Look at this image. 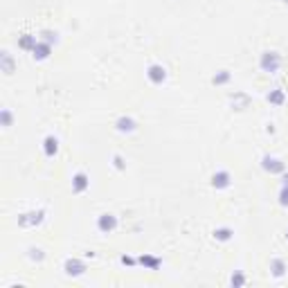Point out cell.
<instances>
[{
  "label": "cell",
  "mask_w": 288,
  "mask_h": 288,
  "mask_svg": "<svg viewBox=\"0 0 288 288\" xmlns=\"http://www.w3.org/2000/svg\"><path fill=\"white\" fill-rule=\"evenodd\" d=\"M266 102L270 106H284L286 104V92L281 88H273V90L266 92Z\"/></svg>",
  "instance_id": "obj_14"
},
{
  "label": "cell",
  "mask_w": 288,
  "mask_h": 288,
  "mask_svg": "<svg viewBox=\"0 0 288 288\" xmlns=\"http://www.w3.org/2000/svg\"><path fill=\"white\" fill-rule=\"evenodd\" d=\"M36 43H39V39H36V34H21L18 36V48L21 50H25V52H32L34 48H36Z\"/></svg>",
  "instance_id": "obj_16"
},
{
  "label": "cell",
  "mask_w": 288,
  "mask_h": 288,
  "mask_svg": "<svg viewBox=\"0 0 288 288\" xmlns=\"http://www.w3.org/2000/svg\"><path fill=\"white\" fill-rule=\"evenodd\" d=\"M27 259L29 261H36V263H43L45 261V250L36 248V245H29V248H27Z\"/></svg>",
  "instance_id": "obj_19"
},
{
  "label": "cell",
  "mask_w": 288,
  "mask_h": 288,
  "mask_svg": "<svg viewBox=\"0 0 288 288\" xmlns=\"http://www.w3.org/2000/svg\"><path fill=\"white\" fill-rule=\"evenodd\" d=\"M86 261L84 259H79V257H68L66 261H63V275L70 279H77V277H84L86 275Z\"/></svg>",
  "instance_id": "obj_3"
},
{
  "label": "cell",
  "mask_w": 288,
  "mask_h": 288,
  "mask_svg": "<svg viewBox=\"0 0 288 288\" xmlns=\"http://www.w3.org/2000/svg\"><path fill=\"white\" fill-rule=\"evenodd\" d=\"M230 79H232L230 70H219V72H216L214 77H212V84H214V86H225Z\"/></svg>",
  "instance_id": "obj_20"
},
{
  "label": "cell",
  "mask_w": 288,
  "mask_h": 288,
  "mask_svg": "<svg viewBox=\"0 0 288 288\" xmlns=\"http://www.w3.org/2000/svg\"><path fill=\"white\" fill-rule=\"evenodd\" d=\"M120 263H122V266H126V268H135V266H138V257L122 255V257H120Z\"/></svg>",
  "instance_id": "obj_24"
},
{
  "label": "cell",
  "mask_w": 288,
  "mask_h": 288,
  "mask_svg": "<svg viewBox=\"0 0 288 288\" xmlns=\"http://www.w3.org/2000/svg\"><path fill=\"white\" fill-rule=\"evenodd\" d=\"M286 273H288V263L281 259V257H273V259H270V275H273L275 279H281Z\"/></svg>",
  "instance_id": "obj_13"
},
{
  "label": "cell",
  "mask_w": 288,
  "mask_h": 288,
  "mask_svg": "<svg viewBox=\"0 0 288 288\" xmlns=\"http://www.w3.org/2000/svg\"><path fill=\"white\" fill-rule=\"evenodd\" d=\"M16 66H18V63H16V59H14V54H9L7 50H3L0 52V70H3L5 74H14L16 72Z\"/></svg>",
  "instance_id": "obj_12"
},
{
  "label": "cell",
  "mask_w": 288,
  "mask_h": 288,
  "mask_svg": "<svg viewBox=\"0 0 288 288\" xmlns=\"http://www.w3.org/2000/svg\"><path fill=\"white\" fill-rule=\"evenodd\" d=\"M245 275H243V270H234L232 273V277H230V286H234V288H239V286H245Z\"/></svg>",
  "instance_id": "obj_22"
},
{
  "label": "cell",
  "mask_w": 288,
  "mask_h": 288,
  "mask_svg": "<svg viewBox=\"0 0 288 288\" xmlns=\"http://www.w3.org/2000/svg\"><path fill=\"white\" fill-rule=\"evenodd\" d=\"M41 39L48 41L50 45H56V43H59V34L52 32V29H43V32H41Z\"/></svg>",
  "instance_id": "obj_23"
},
{
  "label": "cell",
  "mask_w": 288,
  "mask_h": 288,
  "mask_svg": "<svg viewBox=\"0 0 288 288\" xmlns=\"http://www.w3.org/2000/svg\"><path fill=\"white\" fill-rule=\"evenodd\" d=\"M43 153L48 158H54L59 153V138L56 135H48V138L43 140Z\"/></svg>",
  "instance_id": "obj_15"
},
{
  "label": "cell",
  "mask_w": 288,
  "mask_h": 288,
  "mask_svg": "<svg viewBox=\"0 0 288 288\" xmlns=\"http://www.w3.org/2000/svg\"><path fill=\"white\" fill-rule=\"evenodd\" d=\"M115 131L131 135V133L138 131V122H135L131 115H122V117H117V122H115Z\"/></svg>",
  "instance_id": "obj_9"
},
{
  "label": "cell",
  "mask_w": 288,
  "mask_h": 288,
  "mask_svg": "<svg viewBox=\"0 0 288 288\" xmlns=\"http://www.w3.org/2000/svg\"><path fill=\"white\" fill-rule=\"evenodd\" d=\"M209 185L214 187V189H227V187L232 185V174L227 171V169H219V171H214L212 174V178H209Z\"/></svg>",
  "instance_id": "obj_7"
},
{
  "label": "cell",
  "mask_w": 288,
  "mask_h": 288,
  "mask_svg": "<svg viewBox=\"0 0 288 288\" xmlns=\"http://www.w3.org/2000/svg\"><path fill=\"white\" fill-rule=\"evenodd\" d=\"M286 241H288V232H286Z\"/></svg>",
  "instance_id": "obj_29"
},
{
  "label": "cell",
  "mask_w": 288,
  "mask_h": 288,
  "mask_svg": "<svg viewBox=\"0 0 288 288\" xmlns=\"http://www.w3.org/2000/svg\"><path fill=\"white\" fill-rule=\"evenodd\" d=\"M281 3H284V5H286V7H288V0H281Z\"/></svg>",
  "instance_id": "obj_28"
},
{
  "label": "cell",
  "mask_w": 288,
  "mask_h": 288,
  "mask_svg": "<svg viewBox=\"0 0 288 288\" xmlns=\"http://www.w3.org/2000/svg\"><path fill=\"white\" fill-rule=\"evenodd\" d=\"M45 216H48V212L41 207V209L23 212V214H18V219H16V221H18L21 227H39V225H43Z\"/></svg>",
  "instance_id": "obj_2"
},
{
  "label": "cell",
  "mask_w": 288,
  "mask_h": 288,
  "mask_svg": "<svg viewBox=\"0 0 288 288\" xmlns=\"http://www.w3.org/2000/svg\"><path fill=\"white\" fill-rule=\"evenodd\" d=\"M212 237H214V241H219V243H227V241L234 239V230L227 227V225H223V227H216V230L212 232Z\"/></svg>",
  "instance_id": "obj_18"
},
{
  "label": "cell",
  "mask_w": 288,
  "mask_h": 288,
  "mask_svg": "<svg viewBox=\"0 0 288 288\" xmlns=\"http://www.w3.org/2000/svg\"><path fill=\"white\" fill-rule=\"evenodd\" d=\"M259 68H261V72H266V74H277L279 68H281V54H279L277 50H266V52H261V56H259Z\"/></svg>",
  "instance_id": "obj_1"
},
{
  "label": "cell",
  "mask_w": 288,
  "mask_h": 288,
  "mask_svg": "<svg viewBox=\"0 0 288 288\" xmlns=\"http://www.w3.org/2000/svg\"><path fill=\"white\" fill-rule=\"evenodd\" d=\"M138 266H142L144 270H151V273H156V270L162 268V259L156 255H149V252H144V255L138 257Z\"/></svg>",
  "instance_id": "obj_8"
},
{
  "label": "cell",
  "mask_w": 288,
  "mask_h": 288,
  "mask_svg": "<svg viewBox=\"0 0 288 288\" xmlns=\"http://www.w3.org/2000/svg\"><path fill=\"white\" fill-rule=\"evenodd\" d=\"M230 102L234 110H245L250 106V97L245 92H234V95H230Z\"/></svg>",
  "instance_id": "obj_17"
},
{
  "label": "cell",
  "mask_w": 288,
  "mask_h": 288,
  "mask_svg": "<svg viewBox=\"0 0 288 288\" xmlns=\"http://www.w3.org/2000/svg\"><path fill=\"white\" fill-rule=\"evenodd\" d=\"M11 124H14V113H11L9 108H3V110H0V126L9 128Z\"/></svg>",
  "instance_id": "obj_21"
},
{
  "label": "cell",
  "mask_w": 288,
  "mask_h": 288,
  "mask_svg": "<svg viewBox=\"0 0 288 288\" xmlns=\"http://www.w3.org/2000/svg\"><path fill=\"white\" fill-rule=\"evenodd\" d=\"M261 169L266 174H270V176H281L286 171V162L281 160V158H277V156H270V153H266L261 158Z\"/></svg>",
  "instance_id": "obj_4"
},
{
  "label": "cell",
  "mask_w": 288,
  "mask_h": 288,
  "mask_svg": "<svg viewBox=\"0 0 288 288\" xmlns=\"http://www.w3.org/2000/svg\"><path fill=\"white\" fill-rule=\"evenodd\" d=\"M167 68L162 66V63H149L146 66V79L151 81L153 86H162L164 81H167Z\"/></svg>",
  "instance_id": "obj_5"
},
{
  "label": "cell",
  "mask_w": 288,
  "mask_h": 288,
  "mask_svg": "<svg viewBox=\"0 0 288 288\" xmlns=\"http://www.w3.org/2000/svg\"><path fill=\"white\" fill-rule=\"evenodd\" d=\"M281 185H288V169L281 174Z\"/></svg>",
  "instance_id": "obj_27"
},
{
  "label": "cell",
  "mask_w": 288,
  "mask_h": 288,
  "mask_svg": "<svg viewBox=\"0 0 288 288\" xmlns=\"http://www.w3.org/2000/svg\"><path fill=\"white\" fill-rule=\"evenodd\" d=\"M277 201H279L281 207H288V185L279 187V198H277Z\"/></svg>",
  "instance_id": "obj_25"
},
{
  "label": "cell",
  "mask_w": 288,
  "mask_h": 288,
  "mask_svg": "<svg viewBox=\"0 0 288 288\" xmlns=\"http://www.w3.org/2000/svg\"><path fill=\"white\" fill-rule=\"evenodd\" d=\"M32 59L34 61H48V59L52 56V45L48 43V41H43V39H39V43H36V48H34L32 52Z\"/></svg>",
  "instance_id": "obj_10"
},
{
  "label": "cell",
  "mask_w": 288,
  "mask_h": 288,
  "mask_svg": "<svg viewBox=\"0 0 288 288\" xmlns=\"http://www.w3.org/2000/svg\"><path fill=\"white\" fill-rule=\"evenodd\" d=\"M113 167H115V169H120V171H124V169H126V162H124V158H122L120 153H115V156H113Z\"/></svg>",
  "instance_id": "obj_26"
},
{
  "label": "cell",
  "mask_w": 288,
  "mask_h": 288,
  "mask_svg": "<svg viewBox=\"0 0 288 288\" xmlns=\"http://www.w3.org/2000/svg\"><path fill=\"white\" fill-rule=\"evenodd\" d=\"M90 189V176L86 171H77L72 176V191L74 194H84Z\"/></svg>",
  "instance_id": "obj_11"
},
{
  "label": "cell",
  "mask_w": 288,
  "mask_h": 288,
  "mask_svg": "<svg viewBox=\"0 0 288 288\" xmlns=\"http://www.w3.org/2000/svg\"><path fill=\"white\" fill-rule=\"evenodd\" d=\"M117 225H120V221H117V216L110 214V212H104V214L97 216V230L102 234H113L117 230Z\"/></svg>",
  "instance_id": "obj_6"
}]
</instances>
